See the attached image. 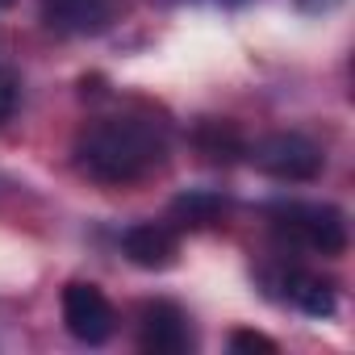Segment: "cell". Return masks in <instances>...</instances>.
Instances as JSON below:
<instances>
[{
    "label": "cell",
    "instance_id": "obj_2",
    "mask_svg": "<svg viewBox=\"0 0 355 355\" xmlns=\"http://www.w3.org/2000/svg\"><path fill=\"white\" fill-rule=\"evenodd\" d=\"M272 230L288 247H305L318 255H343L347 251V218L334 205H309V201H288L272 209Z\"/></svg>",
    "mask_w": 355,
    "mask_h": 355
},
{
    "label": "cell",
    "instance_id": "obj_10",
    "mask_svg": "<svg viewBox=\"0 0 355 355\" xmlns=\"http://www.w3.org/2000/svg\"><path fill=\"white\" fill-rule=\"evenodd\" d=\"M226 209H230V201L222 193H214V189H189V193H180L171 201V218L180 226H193V230L214 226Z\"/></svg>",
    "mask_w": 355,
    "mask_h": 355
},
{
    "label": "cell",
    "instance_id": "obj_5",
    "mask_svg": "<svg viewBox=\"0 0 355 355\" xmlns=\"http://www.w3.org/2000/svg\"><path fill=\"white\" fill-rule=\"evenodd\" d=\"M138 347L155 355H180L193 347L189 313L175 301H146L138 313Z\"/></svg>",
    "mask_w": 355,
    "mask_h": 355
},
{
    "label": "cell",
    "instance_id": "obj_8",
    "mask_svg": "<svg viewBox=\"0 0 355 355\" xmlns=\"http://www.w3.org/2000/svg\"><path fill=\"white\" fill-rule=\"evenodd\" d=\"M193 142H197L201 159H205V163H218V167H230V163H239V159L247 155V142H243L239 125L226 121V117H205V121L197 125Z\"/></svg>",
    "mask_w": 355,
    "mask_h": 355
},
{
    "label": "cell",
    "instance_id": "obj_14",
    "mask_svg": "<svg viewBox=\"0 0 355 355\" xmlns=\"http://www.w3.org/2000/svg\"><path fill=\"white\" fill-rule=\"evenodd\" d=\"M9 5H13V0H0V9H9Z\"/></svg>",
    "mask_w": 355,
    "mask_h": 355
},
{
    "label": "cell",
    "instance_id": "obj_3",
    "mask_svg": "<svg viewBox=\"0 0 355 355\" xmlns=\"http://www.w3.org/2000/svg\"><path fill=\"white\" fill-rule=\"evenodd\" d=\"M251 163L259 171H268L272 180H288V184H301V180H313V175L326 167V155L313 138L305 134H268L259 138L255 146H247Z\"/></svg>",
    "mask_w": 355,
    "mask_h": 355
},
{
    "label": "cell",
    "instance_id": "obj_7",
    "mask_svg": "<svg viewBox=\"0 0 355 355\" xmlns=\"http://www.w3.org/2000/svg\"><path fill=\"white\" fill-rule=\"evenodd\" d=\"M121 251L134 268H146V272H163L175 263L180 255V239H175L171 226H159V222H142V226H130L125 239H121Z\"/></svg>",
    "mask_w": 355,
    "mask_h": 355
},
{
    "label": "cell",
    "instance_id": "obj_1",
    "mask_svg": "<svg viewBox=\"0 0 355 355\" xmlns=\"http://www.w3.org/2000/svg\"><path fill=\"white\" fill-rule=\"evenodd\" d=\"M167 159L163 125L146 117H101L76 138V163L101 184H134Z\"/></svg>",
    "mask_w": 355,
    "mask_h": 355
},
{
    "label": "cell",
    "instance_id": "obj_11",
    "mask_svg": "<svg viewBox=\"0 0 355 355\" xmlns=\"http://www.w3.org/2000/svg\"><path fill=\"white\" fill-rule=\"evenodd\" d=\"M17 101H21V80H17V71L0 67V125L17 113Z\"/></svg>",
    "mask_w": 355,
    "mask_h": 355
},
{
    "label": "cell",
    "instance_id": "obj_13",
    "mask_svg": "<svg viewBox=\"0 0 355 355\" xmlns=\"http://www.w3.org/2000/svg\"><path fill=\"white\" fill-rule=\"evenodd\" d=\"M297 5H301L305 13H330V9L338 5V0H297Z\"/></svg>",
    "mask_w": 355,
    "mask_h": 355
},
{
    "label": "cell",
    "instance_id": "obj_9",
    "mask_svg": "<svg viewBox=\"0 0 355 355\" xmlns=\"http://www.w3.org/2000/svg\"><path fill=\"white\" fill-rule=\"evenodd\" d=\"M284 297H288L301 313H309V318H330V313L338 309L334 284L322 280V276H313V272H288V276H284Z\"/></svg>",
    "mask_w": 355,
    "mask_h": 355
},
{
    "label": "cell",
    "instance_id": "obj_12",
    "mask_svg": "<svg viewBox=\"0 0 355 355\" xmlns=\"http://www.w3.org/2000/svg\"><path fill=\"white\" fill-rule=\"evenodd\" d=\"M230 347H234V351H268V355L276 351V343H272L268 334H255V330H234V334H230Z\"/></svg>",
    "mask_w": 355,
    "mask_h": 355
},
{
    "label": "cell",
    "instance_id": "obj_6",
    "mask_svg": "<svg viewBox=\"0 0 355 355\" xmlns=\"http://www.w3.org/2000/svg\"><path fill=\"white\" fill-rule=\"evenodd\" d=\"M117 17V0H42V21L63 38H88L109 30Z\"/></svg>",
    "mask_w": 355,
    "mask_h": 355
},
{
    "label": "cell",
    "instance_id": "obj_4",
    "mask_svg": "<svg viewBox=\"0 0 355 355\" xmlns=\"http://www.w3.org/2000/svg\"><path fill=\"white\" fill-rule=\"evenodd\" d=\"M63 326H67V334H71L76 343H84V347H101V343L113 338V330H117V313H113L109 297H105L96 284L76 280V284L63 288Z\"/></svg>",
    "mask_w": 355,
    "mask_h": 355
}]
</instances>
